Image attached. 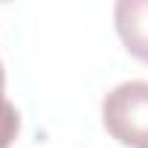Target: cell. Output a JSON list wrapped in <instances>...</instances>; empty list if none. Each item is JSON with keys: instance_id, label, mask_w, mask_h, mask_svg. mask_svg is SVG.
<instances>
[{"instance_id": "obj_4", "label": "cell", "mask_w": 148, "mask_h": 148, "mask_svg": "<svg viewBox=\"0 0 148 148\" xmlns=\"http://www.w3.org/2000/svg\"><path fill=\"white\" fill-rule=\"evenodd\" d=\"M0 93H6V70H3V61H0Z\"/></svg>"}, {"instance_id": "obj_1", "label": "cell", "mask_w": 148, "mask_h": 148, "mask_svg": "<svg viewBox=\"0 0 148 148\" xmlns=\"http://www.w3.org/2000/svg\"><path fill=\"white\" fill-rule=\"evenodd\" d=\"M102 125L125 148H148V82L116 84L102 99Z\"/></svg>"}, {"instance_id": "obj_3", "label": "cell", "mask_w": 148, "mask_h": 148, "mask_svg": "<svg viewBox=\"0 0 148 148\" xmlns=\"http://www.w3.org/2000/svg\"><path fill=\"white\" fill-rule=\"evenodd\" d=\"M18 134H21V113L6 99V93H0V148H12Z\"/></svg>"}, {"instance_id": "obj_2", "label": "cell", "mask_w": 148, "mask_h": 148, "mask_svg": "<svg viewBox=\"0 0 148 148\" xmlns=\"http://www.w3.org/2000/svg\"><path fill=\"white\" fill-rule=\"evenodd\" d=\"M113 23L125 49L148 64V0H119L113 6Z\"/></svg>"}]
</instances>
